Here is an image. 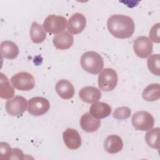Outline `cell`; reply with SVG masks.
I'll use <instances>...</instances> for the list:
<instances>
[{"label":"cell","instance_id":"obj_1","mask_svg":"<svg viewBox=\"0 0 160 160\" xmlns=\"http://www.w3.org/2000/svg\"><path fill=\"white\" fill-rule=\"evenodd\" d=\"M109 32L115 38L126 39L131 37L134 31V23L132 19L124 14H114L107 21Z\"/></svg>","mask_w":160,"mask_h":160},{"label":"cell","instance_id":"obj_2","mask_svg":"<svg viewBox=\"0 0 160 160\" xmlns=\"http://www.w3.org/2000/svg\"><path fill=\"white\" fill-rule=\"evenodd\" d=\"M81 65L88 72L97 74L102 70L104 61L102 56L96 52L88 51L81 58Z\"/></svg>","mask_w":160,"mask_h":160},{"label":"cell","instance_id":"obj_3","mask_svg":"<svg viewBox=\"0 0 160 160\" xmlns=\"http://www.w3.org/2000/svg\"><path fill=\"white\" fill-rule=\"evenodd\" d=\"M118 84V74L112 68H105L98 76V86L100 90L109 92L113 90Z\"/></svg>","mask_w":160,"mask_h":160},{"label":"cell","instance_id":"obj_4","mask_svg":"<svg viewBox=\"0 0 160 160\" xmlns=\"http://www.w3.org/2000/svg\"><path fill=\"white\" fill-rule=\"evenodd\" d=\"M67 26V19L60 15L51 14L48 16L44 21L42 26L44 29L51 34H58L63 32Z\"/></svg>","mask_w":160,"mask_h":160},{"label":"cell","instance_id":"obj_5","mask_svg":"<svg viewBox=\"0 0 160 160\" xmlns=\"http://www.w3.org/2000/svg\"><path fill=\"white\" fill-rule=\"evenodd\" d=\"M12 85L17 89L24 91H29L34 88L35 80L33 76L28 72H19L11 78Z\"/></svg>","mask_w":160,"mask_h":160},{"label":"cell","instance_id":"obj_6","mask_svg":"<svg viewBox=\"0 0 160 160\" xmlns=\"http://www.w3.org/2000/svg\"><path fill=\"white\" fill-rule=\"evenodd\" d=\"M133 126L139 131H148L152 128L154 124V119L152 115L144 111L135 112L131 119Z\"/></svg>","mask_w":160,"mask_h":160},{"label":"cell","instance_id":"obj_7","mask_svg":"<svg viewBox=\"0 0 160 160\" xmlns=\"http://www.w3.org/2000/svg\"><path fill=\"white\" fill-rule=\"evenodd\" d=\"M28 102L25 98L16 96L6 101L5 108L6 112L12 116H21L27 108Z\"/></svg>","mask_w":160,"mask_h":160},{"label":"cell","instance_id":"obj_8","mask_svg":"<svg viewBox=\"0 0 160 160\" xmlns=\"http://www.w3.org/2000/svg\"><path fill=\"white\" fill-rule=\"evenodd\" d=\"M28 111L32 116H41L48 112L50 105L48 100L42 97H34L30 99L28 104Z\"/></svg>","mask_w":160,"mask_h":160},{"label":"cell","instance_id":"obj_9","mask_svg":"<svg viewBox=\"0 0 160 160\" xmlns=\"http://www.w3.org/2000/svg\"><path fill=\"white\" fill-rule=\"evenodd\" d=\"M152 48L153 44L152 41L146 36H139L134 41V51L140 58H148L151 55Z\"/></svg>","mask_w":160,"mask_h":160},{"label":"cell","instance_id":"obj_10","mask_svg":"<svg viewBox=\"0 0 160 160\" xmlns=\"http://www.w3.org/2000/svg\"><path fill=\"white\" fill-rule=\"evenodd\" d=\"M62 138L65 145L69 149H78L81 145V136L74 128H67L63 132Z\"/></svg>","mask_w":160,"mask_h":160},{"label":"cell","instance_id":"obj_11","mask_svg":"<svg viewBox=\"0 0 160 160\" xmlns=\"http://www.w3.org/2000/svg\"><path fill=\"white\" fill-rule=\"evenodd\" d=\"M86 25L85 16L79 12H76L69 18L68 24V31L72 34L81 33Z\"/></svg>","mask_w":160,"mask_h":160},{"label":"cell","instance_id":"obj_12","mask_svg":"<svg viewBox=\"0 0 160 160\" xmlns=\"http://www.w3.org/2000/svg\"><path fill=\"white\" fill-rule=\"evenodd\" d=\"M79 96L82 101L91 104L97 102L101 99V92L96 87L86 86L79 91Z\"/></svg>","mask_w":160,"mask_h":160},{"label":"cell","instance_id":"obj_13","mask_svg":"<svg viewBox=\"0 0 160 160\" xmlns=\"http://www.w3.org/2000/svg\"><path fill=\"white\" fill-rule=\"evenodd\" d=\"M56 91L63 99H70L74 95V88L72 83L66 79H60L56 84Z\"/></svg>","mask_w":160,"mask_h":160},{"label":"cell","instance_id":"obj_14","mask_svg":"<svg viewBox=\"0 0 160 160\" xmlns=\"http://www.w3.org/2000/svg\"><path fill=\"white\" fill-rule=\"evenodd\" d=\"M112 112V108L108 104L104 102H95L89 109L90 114L97 119H102L109 116Z\"/></svg>","mask_w":160,"mask_h":160},{"label":"cell","instance_id":"obj_15","mask_svg":"<svg viewBox=\"0 0 160 160\" xmlns=\"http://www.w3.org/2000/svg\"><path fill=\"white\" fill-rule=\"evenodd\" d=\"M101 125L99 119L92 117L89 112L82 115L80 119V126L82 130L87 132H94L96 131Z\"/></svg>","mask_w":160,"mask_h":160},{"label":"cell","instance_id":"obj_16","mask_svg":"<svg viewBox=\"0 0 160 160\" xmlns=\"http://www.w3.org/2000/svg\"><path fill=\"white\" fill-rule=\"evenodd\" d=\"M54 46L60 50H66L70 48L74 42L72 35L68 32H62L55 35L52 39Z\"/></svg>","mask_w":160,"mask_h":160},{"label":"cell","instance_id":"obj_17","mask_svg":"<svg viewBox=\"0 0 160 160\" xmlns=\"http://www.w3.org/2000/svg\"><path fill=\"white\" fill-rule=\"evenodd\" d=\"M104 148L109 154L118 153L123 148L122 140L118 135L108 136L104 141Z\"/></svg>","mask_w":160,"mask_h":160},{"label":"cell","instance_id":"obj_18","mask_svg":"<svg viewBox=\"0 0 160 160\" xmlns=\"http://www.w3.org/2000/svg\"><path fill=\"white\" fill-rule=\"evenodd\" d=\"M0 50L2 56L8 59H14L19 54V49L17 45L11 41H4L1 43Z\"/></svg>","mask_w":160,"mask_h":160},{"label":"cell","instance_id":"obj_19","mask_svg":"<svg viewBox=\"0 0 160 160\" xmlns=\"http://www.w3.org/2000/svg\"><path fill=\"white\" fill-rule=\"evenodd\" d=\"M14 95V89L10 84L9 79L2 72L0 73V97L4 99H11Z\"/></svg>","mask_w":160,"mask_h":160},{"label":"cell","instance_id":"obj_20","mask_svg":"<svg viewBox=\"0 0 160 160\" xmlns=\"http://www.w3.org/2000/svg\"><path fill=\"white\" fill-rule=\"evenodd\" d=\"M142 98L148 102L157 101L160 98V85L159 83H152L149 84L143 90Z\"/></svg>","mask_w":160,"mask_h":160},{"label":"cell","instance_id":"obj_21","mask_svg":"<svg viewBox=\"0 0 160 160\" xmlns=\"http://www.w3.org/2000/svg\"><path fill=\"white\" fill-rule=\"evenodd\" d=\"M31 41L36 44L42 42L46 38V33L42 27L37 22H32L30 29Z\"/></svg>","mask_w":160,"mask_h":160},{"label":"cell","instance_id":"obj_22","mask_svg":"<svg viewBox=\"0 0 160 160\" xmlns=\"http://www.w3.org/2000/svg\"><path fill=\"white\" fill-rule=\"evenodd\" d=\"M159 128H156L149 129L145 135V140L148 145L151 148L158 150L159 149Z\"/></svg>","mask_w":160,"mask_h":160},{"label":"cell","instance_id":"obj_23","mask_svg":"<svg viewBox=\"0 0 160 160\" xmlns=\"http://www.w3.org/2000/svg\"><path fill=\"white\" fill-rule=\"evenodd\" d=\"M149 70L154 74L159 76L160 56L159 54H154L150 56L147 61Z\"/></svg>","mask_w":160,"mask_h":160},{"label":"cell","instance_id":"obj_24","mask_svg":"<svg viewBox=\"0 0 160 160\" xmlns=\"http://www.w3.org/2000/svg\"><path fill=\"white\" fill-rule=\"evenodd\" d=\"M131 111L130 108L126 106H122L116 108L113 112V117L119 120H123L130 117Z\"/></svg>","mask_w":160,"mask_h":160},{"label":"cell","instance_id":"obj_25","mask_svg":"<svg viewBox=\"0 0 160 160\" xmlns=\"http://www.w3.org/2000/svg\"><path fill=\"white\" fill-rule=\"evenodd\" d=\"M0 152L1 159H11L12 149L8 143L4 142L0 143Z\"/></svg>","mask_w":160,"mask_h":160},{"label":"cell","instance_id":"obj_26","mask_svg":"<svg viewBox=\"0 0 160 160\" xmlns=\"http://www.w3.org/2000/svg\"><path fill=\"white\" fill-rule=\"evenodd\" d=\"M159 22L153 25L149 31V39L154 42H159Z\"/></svg>","mask_w":160,"mask_h":160},{"label":"cell","instance_id":"obj_27","mask_svg":"<svg viewBox=\"0 0 160 160\" xmlns=\"http://www.w3.org/2000/svg\"><path fill=\"white\" fill-rule=\"evenodd\" d=\"M24 154L21 149L18 148H14L12 149L11 159H23Z\"/></svg>","mask_w":160,"mask_h":160}]
</instances>
